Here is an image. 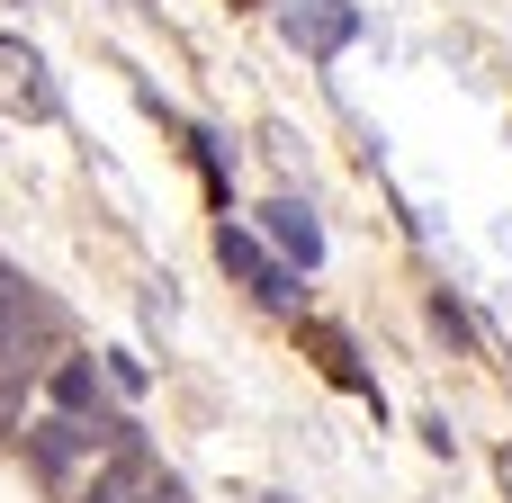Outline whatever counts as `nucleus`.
I'll return each instance as SVG.
<instances>
[{
  "instance_id": "10",
  "label": "nucleus",
  "mask_w": 512,
  "mask_h": 503,
  "mask_svg": "<svg viewBox=\"0 0 512 503\" xmlns=\"http://www.w3.org/2000/svg\"><path fill=\"white\" fill-rule=\"evenodd\" d=\"M162 503H189V495H180V486H162Z\"/></svg>"
},
{
  "instance_id": "5",
  "label": "nucleus",
  "mask_w": 512,
  "mask_h": 503,
  "mask_svg": "<svg viewBox=\"0 0 512 503\" xmlns=\"http://www.w3.org/2000/svg\"><path fill=\"white\" fill-rule=\"evenodd\" d=\"M18 441H27V459H36V477H45V486H63V477H72V459H81V441H90V423H72V414H63V423H36V432H18Z\"/></svg>"
},
{
  "instance_id": "4",
  "label": "nucleus",
  "mask_w": 512,
  "mask_h": 503,
  "mask_svg": "<svg viewBox=\"0 0 512 503\" xmlns=\"http://www.w3.org/2000/svg\"><path fill=\"white\" fill-rule=\"evenodd\" d=\"M261 225H270L279 261H297V270H315V261H324V225H315V207H306V198H270V207H261Z\"/></svg>"
},
{
  "instance_id": "9",
  "label": "nucleus",
  "mask_w": 512,
  "mask_h": 503,
  "mask_svg": "<svg viewBox=\"0 0 512 503\" xmlns=\"http://www.w3.org/2000/svg\"><path fill=\"white\" fill-rule=\"evenodd\" d=\"M99 369H108V387H126V396H135V387H144V360H126V351H108V360H99Z\"/></svg>"
},
{
  "instance_id": "1",
  "label": "nucleus",
  "mask_w": 512,
  "mask_h": 503,
  "mask_svg": "<svg viewBox=\"0 0 512 503\" xmlns=\"http://www.w3.org/2000/svg\"><path fill=\"white\" fill-rule=\"evenodd\" d=\"M216 261H225V270H234V279H243V288H252L261 306H279V315L297 306V261L261 252V243L243 234V225H225V234H216Z\"/></svg>"
},
{
  "instance_id": "7",
  "label": "nucleus",
  "mask_w": 512,
  "mask_h": 503,
  "mask_svg": "<svg viewBox=\"0 0 512 503\" xmlns=\"http://www.w3.org/2000/svg\"><path fill=\"white\" fill-rule=\"evenodd\" d=\"M18 324H36V288H27V279L0 261V360L18 351Z\"/></svg>"
},
{
  "instance_id": "8",
  "label": "nucleus",
  "mask_w": 512,
  "mask_h": 503,
  "mask_svg": "<svg viewBox=\"0 0 512 503\" xmlns=\"http://www.w3.org/2000/svg\"><path fill=\"white\" fill-rule=\"evenodd\" d=\"M27 387H36V360H27V351H9V360H0V441L18 432V414H27Z\"/></svg>"
},
{
  "instance_id": "3",
  "label": "nucleus",
  "mask_w": 512,
  "mask_h": 503,
  "mask_svg": "<svg viewBox=\"0 0 512 503\" xmlns=\"http://www.w3.org/2000/svg\"><path fill=\"white\" fill-rule=\"evenodd\" d=\"M81 503H162V468L144 459V441L108 450V468L90 477V495H81Z\"/></svg>"
},
{
  "instance_id": "6",
  "label": "nucleus",
  "mask_w": 512,
  "mask_h": 503,
  "mask_svg": "<svg viewBox=\"0 0 512 503\" xmlns=\"http://www.w3.org/2000/svg\"><path fill=\"white\" fill-rule=\"evenodd\" d=\"M0 90H9L27 117H54V108H63V99H54V81H45V63H36L27 45H9V36H0Z\"/></svg>"
},
{
  "instance_id": "2",
  "label": "nucleus",
  "mask_w": 512,
  "mask_h": 503,
  "mask_svg": "<svg viewBox=\"0 0 512 503\" xmlns=\"http://www.w3.org/2000/svg\"><path fill=\"white\" fill-rule=\"evenodd\" d=\"M279 36L297 54H342L360 36V9L351 0H279Z\"/></svg>"
},
{
  "instance_id": "11",
  "label": "nucleus",
  "mask_w": 512,
  "mask_h": 503,
  "mask_svg": "<svg viewBox=\"0 0 512 503\" xmlns=\"http://www.w3.org/2000/svg\"><path fill=\"white\" fill-rule=\"evenodd\" d=\"M504 486H512V450H504Z\"/></svg>"
}]
</instances>
